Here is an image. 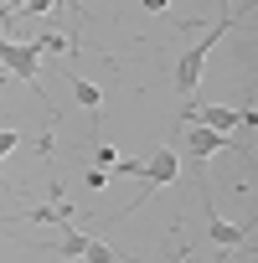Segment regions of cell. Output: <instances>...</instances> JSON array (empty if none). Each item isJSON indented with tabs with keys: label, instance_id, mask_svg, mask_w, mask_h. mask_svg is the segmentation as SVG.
<instances>
[{
	"label": "cell",
	"instance_id": "6da1fadb",
	"mask_svg": "<svg viewBox=\"0 0 258 263\" xmlns=\"http://www.w3.org/2000/svg\"><path fill=\"white\" fill-rule=\"evenodd\" d=\"M232 21H237V11L217 16V21H212V26H207V31H201V36H196V42H191L181 57H176V93H181V98H196L201 72H207V57H212V47H217V42L232 31Z\"/></svg>",
	"mask_w": 258,
	"mask_h": 263
},
{
	"label": "cell",
	"instance_id": "7a4b0ae2",
	"mask_svg": "<svg viewBox=\"0 0 258 263\" xmlns=\"http://www.w3.org/2000/svg\"><path fill=\"white\" fill-rule=\"evenodd\" d=\"M181 124H201V129H217V135H237V129H253V108H222V103L186 98L181 103Z\"/></svg>",
	"mask_w": 258,
	"mask_h": 263
},
{
	"label": "cell",
	"instance_id": "3957f363",
	"mask_svg": "<svg viewBox=\"0 0 258 263\" xmlns=\"http://www.w3.org/2000/svg\"><path fill=\"white\" fill-rule=\"evenodd\" d=\"M0 72H11V78L31 83V93H42V52L31 42H11L0 31Z\"/></svg>",
	"mask_w": 258,
	"mask_h": 263
},
{
	"label": "cell",
	"instance_id": "277c9868",
	"mask_svg": "<svg viewBox=\"0 0 258 263\" xmlns=\"http://www.w3.org/2000/svg\"><path fill=\"white\" fill-rule=\"evenodd\" d=\"M140 176H145V191H140L135 201H129V206H124L119 217H129L135 206H145V196H150L155 186H171V181L181 176V155H176V145H160V150H155L150 160H140Z\"/></svg>",
	"mask_w": 258,
	"mask_h": 263
},
{
	"label": "cell",
	"instance_id": "5b68a950",
	"mask_svg": "<svg viewBox=\"0 0 258 263\" xmlns=\"http://www.w3.org/2000/svg\"><path fill=\"white\" fill-rule=\"evenodd\" d=\"M196 191H201V212H207V237H212V248H222V253L243 248V242H248V227H232V222H227V217L212 206V186H207L201 165H196Z\"/></svg>",
	"mask_w": 258,
	"mask_h": 263
},
{
	"label": "cell",
	"instance_id": "8992f818",
	"mask_svg": "<svg viewBox=\"0 0 258 263\" xmlns=\"http://www.w3.org/2000/svg\"><path fill=\"white\" fill-rule=\"evenodd\" d=\"M186 145H191V160L201 165L207 155H217V150H232L237 140H232V135H217V129H201V124H196V135H186Z\"/></svg>",
	"mask_w": 258,
	"mask_h": 263
},
{
	"label": "cell",
	"instance_id": "52a82bcc",
	"mask_svg": "<svg viewBox=\"0 0 258 263\" xmlns=\"http://www.w3.org/2000/svg\"><path fill=\"white\" fill-rule=\"evenodd\" d=\"M72 98L93 114V129H98V108H103V88L98 83H88V78H72Z\"/></svg>",
	"mask_w": 258,
	"mask_h": 263
},
{
	"label": "cell",
	"instance_id": "ba28073f",
	"mask_svg": "<svg viewBox=\"0 0 258 263\" xmlns=\"http://www.w3.org/2000/svg\"><path fill=\"white\" fill-rule=\"evenodd\" d=\"M83 248H88V232H78V227L67 222V227H62V237H57V253L72 263V258H83Z\"/></svg>",
	"mask_w": 258,
	"mask_h": 263
},
{
	"label": "cell",
	"instance_id": "9c48e42d",
	"mask_svg": "<svg viewBox=\"0 0 258 263\" xmlns=\"http://www.w3.org/2000/svg\"><path fill=\"white\" fill-rule=\"evenodd\" d=\"M83 263H124V258H119L108 242H93V237H88V248H83Z\"/></svg>",
	"mask_w": 258,
	"mask_h": 263
},
{
	"label": "cell",
	"instance_id": "30bf717a",
	"mask_svg": "<svg viewBox=\"0 0 258 263\" xmlns=\"http://www.w3.org/2000/svg\"><path fill=\"white\" fill-rule=\"evenodd\" d=\"M93 171H119V155H114V145H103V140H98V150H93Z\"/></svg>",
	"mask_w": 258,
	"mask_h": 263
},
{
	"label": "cell",
	"instance_id": "8fae6325",
	"mask_svg": "<svg viewBox=\"0 0 258 263\" xmlns=\"http://www.w3.org/2000/svg\"><path fill=\"white\" fill-rule=\"evenodd\" d=\"M26 145V135H21V129H0V160H6L11 150H21Z\"/></svg>",
	"mask_w": 258,
	"mask_h": 263
},
{
	"label": "cell",
	"instance_id": "7c38bea8",
	"mask_svg": "<svg viewBox=\"0 0 258 263\" xmlns=\"http://www.w3.org/2000/svg\"><path fill=\"white\" fill-rule=\"evenodd\" d=\"M0 6H6L11 16H21V6H26V0H0Z\"/></svg>",
	"mask_w": 258,
	"mask_h": 263
},
{
	"label": "cell",
	"instance_id": "4fadbf2b",
	"mask_svg": "<svg viewBox=\"0 0 258 263\" xmlns=\"http://www.w3.org/2000/svg\"><path fill=\"white\" fill-rule=\"evenodd\" d=\"M140 6H145V11H165V6H171V0H140Z\"/></svg>",
	"mask_w": 258,
	"mask_h": 263
}]
</instances>
